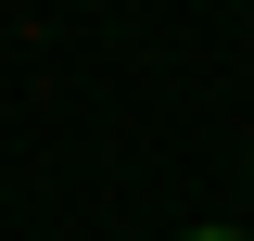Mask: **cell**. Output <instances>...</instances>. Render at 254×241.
Segmentation results:
<instances>
[{"instance_id": "cell-1", "label": "cell", "mask_w": 254, "mask_h": 241, "mask_svg": "<svg viewBox=\"0 0 254 241\" xmlns=\"http://www.w3.org/2000/svg\"><path fill=\"white\" fill-rule=\"evenodd\" d=\"M178 241H242V229H178Z\"/></svg>"}]
</instances>
